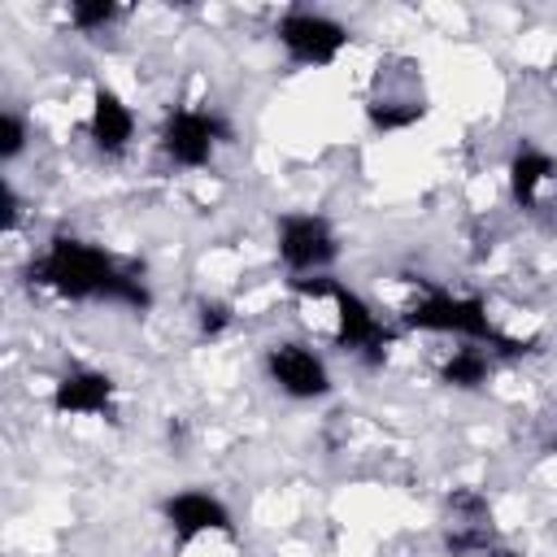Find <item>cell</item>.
<instances>
[{
	"label": "cell",
	"instance_id": "11",
	"mask_svg": "<svg viewBox=\"0 0 557 557\" xmlns=\"http://www.w3.org/2000/svg\"><path fill=\"white\" fill-rule=\"evenodd\" d=\"M548 187H557L553 152H544L540 144H518V152L509 157V196H513V205L535 209Z\"/></svg>",
	"mask_w": 557,
	"mask_h": 557
},
{
	"label": "cell",
	"instance_id": "5",
	"mask_svg": "<svg viewBox=\"0 0 557 557\" xmlns=\"http://www.w3.org/2000/svg\"><path fill=\"white\" fill-rule=\"evenodd\" d=\"M274 39H278V48L287 52L292 65L322 70V65L339 61V52L348 48L352 35H348V26H344L339 17H331V13H322V9H305V4H296V9L278 13V22H274Z\"/></svg>",
	"mask_w": 557,
	"mask_h": 557
},
{
	"label": "cell",
	"instance_id": "1",
	"mask_svg": "<svg viewBox=\"0 0 557 557\" xmlns=\"http://www.w3.org/2000/svg\"><path fill=\"white\" fill-rule=\"evenodd\" d=\"M26 274L35 287H48L61 300H104L135 313L152 309L148 283L131 265H122L109 248L78 235H52Z\"/></svg>",
	"mask_w": 557,
	"mask_h": 557
},
{
	"label": "cell",
	"instance_id": "14",
	"mask_svg": "<svg viewBox=\"0 0 557 557\" xmlns=\"http://www.w3.org/2000/svg\"><path fill=\"white\" fill-rule=\"evenodd\" d=\"M231 322H235L231 300H200V305H196V335H200V339H218Z\"/></svg>",
	"mask_w": 557,
	"mask_h": 557
},
{
	"label": "cell",
	"instance_id": "4",
	"mask_svg": "<svg viewBox=\"0 0 557 557\" xmlns=\"http://www.w3.org/2000/svg\"><path fill=\"white\" fill-rule=\"evenodd\" d=\"M231 139H235L231 122L218 109H205V104H174L161 117V131H157V148L178 170H205L213 161V152Z\"/></svg>",
	"mask_w": 557,
	"mask_h": 557
},
{
	"label": "cell",
	"instance_id": "17",
	"mask_svg": "<svg viewBox=\"0 0 557 557\" xmlns=\"http://www.w3.org/2000/svg\"><path fill=\"white\" fill-rule=\"evenodd\" d=\"M487 557H518V553H509V548H492Z\"/></svg>",
	"mask_w": 557,
	"mask_h": 557
},
{
	"label": "cell",
	"instance_id": "7",
	"mask_svg": "<svg viewBox=\"0 0 557 557\" xmlns=\"http://www.w3.org/2000/svg\"><path fill=\"white\" fill-rule=\"evenodd\" d=\"M265 374L287 400H322L335 387L322 352L309 348L305 339H274L265 348Z\"/></svg>",
	"mask_w": 557,
	"mask_h": 557
},
{
	"label": "cell",
	"instance_id": "12",
	"mask_svg": "<svg viewBox=\"0 0 557 557\" xmlns=\"http://www.w3.org/2000/svg\"><path fill=\"white\" fill-rule=\"evenodd\" d=\"M492 370H496V352H492V348H483V344H461V348H453V352L440 361V383L453 387V392H479V387H487Z\"/></svg>",
	"mask_w": 557,
	"mask_h": 557
},
{
	"label": "cell",
	"instance_id": "9",
	"mask_svg": "<svg viewBox=\"0 0 557 557\" xmlns=\"http://www.w3.org/2000/svg\"><path fill=\"white\" fill-rule=\"evenodd\" d=\"M161 518L170 522L178 544H191L200 535H231L235 531V518H231L226 500L213 496L209 487H183V492L165 496L161 500Z\"/></svg>",
	"mask_w": 557,
	"mask_h": 557
},
{
	"label": "cell",
	"instance_id": "6",
	"mask_svg": "<svg viewBox=\"0 0 557 557\" xmlns=\"http://www.w3.org/2000/svg\"><path fill=\"white\" fill-rule=\"evenodd\" d=\"M274 248H278V261L296 274V278H313V274H326L339 257V235L335 226L322 218V213H309V209H296V213H283L278 226H274Z\"/></svg>",
	"mask_w": 557,
	"mask_h": 557
},
{
	"label": "cell",
	"instance_id": "13",
	"mask_svg": "<svg viewBox=\"0 0 557 557\" xmlns=\"http://www.w3.org/2000/svg\"><path fill=\"white\" fill-rule=\"evenodd\" d=\"M117 4L113 0H74L70 4V22H74V30H83V35H100L109 22H117Z\"/></svg>",
	"mask_w": 557,
	"mask_h": 557
},
{
	"label": "cell",
	"instance_id": "10",
	"mask_svg": "<svg viewBox=\"0 0 557 557\" xmlns=\"http://www.w3.org/2000/svg\"><path fill=\"white\" fill-rule=\"evenodd\" d=\"M87 139L96 144V152L104 157H122L135 139V113L131 104L113 91V87H96L91 91V113H87Z\"/></svg>",
	"mask_w": 557,
	"mask_h": 557
},
{
	"label": "cell",
	"instance_id": "2",
	"mask_svg": "<svg viewBox=\"0 0 557 557\" xmlns=\"http://www.w3.org/2000/svg\"><path fill=\"white\" fill-rule=\"evenodd\" d=\"M405 331H426V335H457L461 344H483L500 357H522L535 348V339H518L492 322V309L483 296L470 292H448V287H426L422 296L409 300L400 313Z\"/></svg>",
	"mask_w": 557,
	"mask_h": 557
},
{
	"label": "cell",
	"instance_id": "15",
	"mask_svg": "<svg viewBox=\"0 0 557 557\" xmlns=\"http://www.w3.org/2000/svg\"><path fill=\"white\" fill-rule=\"evenodd\" d=\"M26 139H30L26 117L17 109H4V117H0V161H17L22 148H26Z\"/></svg>",
	"mask_w": 557,
	"mask_h": 557
},
{
	"label": "cell",
	"instance_id": "16",
	"mask_svg": "<svg viewBox=\"0 0 557 557\" xmlns=\"http://www.w3.org/2000/svg\"><path fill=\"white\" fill-rule=\"evenodd\" d=\"M0 196H4V231H13V226H17V218H22V200H17V187H13L9 178H0Z\"/></svg>",
	"mask_w": 557,
	"mask_h": 557
},
{
	"label": "cell",
	"instance_id": "8",
	"mask_svg": "<svg viewBox=\"0 0 557 557\" xmlns=\"http://www.w3.org/2000/svg\"><path fill=\"white\" fill-rule=\"evenodd\" d=\"M48 409L61 418H113L117 413V383L104 370L74 366L52 383Z\"/></svg>",
	"mask_w": 557,
	"mask_h": 557
},
{
	"label": "cell",
	"instance_id": "3",
	"mask_svg": "<svg viewBox=\"0 0 557 557\" xmlns=\"http://www.w3.org/2000/svg\"><path fill=\"white\" fill-rule=\"evenodd\" d=\"M292 292H300V296H309V300H331V305H335V344H339L344 352L361 357L366 366H383V361H387V348H392L396 331L379 318V309H374L361 292L344 287V283L331 278V274L292 278Z\"/></svg>",
	"mask_w": 557,
	"mask_h": 557
}]
</instances>
